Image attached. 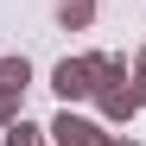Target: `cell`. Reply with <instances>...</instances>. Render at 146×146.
I'll list each match as a JSON object with an SVG mask.
<instances>
[{
	"instance_id": "cell-1",
	"label": "cell",
	"mask_w": 146,
	"mask_h": 146,
	"mask_svg": "<svg viewBox=\"0 0 146 146\" xmlns=\"http://www.w3.org/2000/svg\"><path fill=\"white\" fill-rule=\"evenodd\" d=\"M95 108H102V121H133V114L146 108V89H140L133 76H121V83H102V89H95Z\"/></svg>"
},
{
	"instance_id": "cell-2",
	"label": "cell",
	"mask_w": 146,
	"mask_h": 146,
	"mask_svg": "<svg viewBox=\"0 0 146 146\" xmlns=\"http://www.w3.org/2000/svg\"><path fill=\"white\" fill-rule=\"evenodd\" d=\"M51 89L64 95V108L83 102V95H95V70H89V57H64V64L51 70Z\"/></svg>"
},
{
	"instance_id": "cell-3",
	"label": "cell",
	"mask_w": 146,
	"mask_h": 146,
	"mask_svg": "<svg viewBox=\"0 0 146 146\" xmlns=\"http://www.w3.org/2000/svg\"><path fill=\"white\" fill-rule=\"evenodd\" d=\"M108 133H102V121H89V114H57L51 121V146H102Z\"/></svg>"
},
{
	"instance_id": "cell-4",
	"label": "cell",
	"mask_w": 146,
	"mask_h": 146,
	"mask_svg": "<svg viewBox=\"0 0 146 146\" xmlns=\"http://www.w3.org/2000/svg\"><path fill=\"white\" fill-rule=\"evenodd\" d=\"M0 146H51V127H38V121L19 114L13 127H0Z\"/></svg>"
},
{
	"instance_id": "cell-5",
	"label": "cell",
	"mask_w": 146,
	"mask_h": 146,
	"mask_svg": "<svg viewBox=\"0 0 146 146\" xmlns=\"http://www.w3.org/2000/svg\"><path fill=\"white\" fill-rule=\"evenodd\" d=\"M57 26L64 32H89L95 26V0H57Z\"/></svg>"
},
{
	"instance_id": "cell-6",
	"label": "cell",
	"mask_w": 146,
	"mask_h": 146,
	"mask_svg": "<svg viewBox=\"0 0 146 146\" xmlns=\"http://www.w3.org/2000/svg\"><path fill=\"white\" fill-rule=\"evenodd\" d=\"M19 114H26V89H13V83H0V127H13Z\"/></svg>"
},
{
	"instance_id": "cell-7",
	"label": "cell",
	"mask_w": 146,
	"mask_h": 146,
	"mask_svg": "<svg viewBox=\"0 0 146 146\" xmlns=\"http://www.w3.org/2000/svg\"><path fill=\"white\" fill-rule=\"evenodd\" d=\"M0 83H13V89H26V83H32V64H26V51H19V57H0Z\"/></svg>"
},
{
	"instance_id": "cell-8",
	"label": "cell",
	"mask_w": 146,
	"mask_h": 146,
	"mask_svg": "<svg viewBox=\"0 0 146 146\" xmlns=\"http://www.w3.org/2000/svg\"><path fill=\"white\" fill-rule=\"evenodd\" d=\"M133 83H140V89H146V51H140V57H133Z\"/></svg>"
},
{
	"instance_id": "cell-9",
	"label": "cell",
	"mask_w": 146,
	"mask_h": 146,
	"mask_svg": "<svg viewBox=\"0 0 146 146\" xmlns=\"http://www.w3.org/2000/svg\"><path fill=\"white\" fill-rule=\"evenodd\" d=\"M102 146H140V140H114V133H108V140H102Z\"/></svg>"
}]
</instances>
